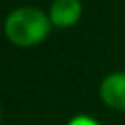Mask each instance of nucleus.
<instances>
[{
    "label": "nucleus",
    "mask_w": 125,
    "mask_h": 125,
    "mask_svg": "<svg viewBox=\"0 0 125 125\" xmlns=\"http://www.w3.org/2000/svg\"><path fill=\"white\" fill-rule=\"evenodd\" d=\"M82 16L80 0H55L49 8V20L55 27H70Z\"/></svg>",
    "instance_id": "7ed1b4c3"
},
{
    "label": "nucleus",
    "mask_w": 125,
    "mask_h": 125,
    "mask_svg": "<svg viewBox=\"0 0 125 125\" xmlns=\"http://www.w3.org/2000/svg\"><path fill=\"white\" fill-rule=\"evenodd\" d=\"M102 102L117 111H125V72H111L100 84Z\"/></svg>",
    "instance_id": "f03ea898"
},
{
    "label": "nucleus",
    "mask_w": 125,
    "mask_h": 125,
    "mask_svg": "<svg viewBox=\"0 0 125 125\" xmlns=\"http://www.w3.org/2000/svg\"><path fill=\"white\" fill-rule=\"evenodd\" d=\"M66 125H100L94 117H88V115H76V117H72Z\"/></svg>",
    "instance_id": "20e7f679"
},
{
    "label": "nucleus",
    "mask_w": 125,
    "mask_h": 125,
    "mask_svg": "<svg viewBox=\"0 0 125 125\" xmlns=\"http://www.w3.org/2000/svg\"><path fill=\"white\" fill-rule=\"evenodd\" d=\"M0 121H2V109H0Z\"/></svg>",
    "instance_id": "39448f33"
},
{
    "label": "nucleus",
    "mask_w": 125,
    "mask_h": 125,
    "mask_svg": "<svg viewBox=\"0 0 125 125\" xmlns=\"http://www.w3.org/2000/svg\"><path fill=\"white\" fill-rule=\"evenodd\" d=\"M51 25L53 23L43 10L35 6H23L6 16L4 33L16 47H35L49 35Z\"/></svg>",
    "instance_id": "f257e3e1"
}]
</instances>
